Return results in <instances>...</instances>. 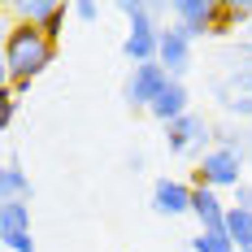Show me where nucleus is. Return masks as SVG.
<instances>
[{"label":"nucleus","instance_id":"nucleus-7","mask_svg":"<svg viewBox=\"0 0 252 252\" xmlns=\"http://www.w3.org/2000/svg\"><path fill=\"white\" fill-rule=\"evenodd\" d=\"M152 209L161 218H183L191 213V187L178 183V178H157L152 183Z\"/></svg>","mask_w":252,"mask_h":252},{"label":"nucleus","instance_id":"nucleus-14","mask_svg":"<svg viewBox=\"0 0 252 252\" xmlns=\"http://www.w3.org/2000/svg\"><path fill=\"white\" fill-rule=\"evenodd\" d=\"M191 252H239V248L230 244L226 230H200V235L191 239Z\"/></svg>","mask_w":252,"mask_h":252},{"label":"nucleus","instance_id":"nucleus-19","mask_svg":"<svg viewBox=\"0 0 252 252\" xmlns=\"http://www.w3.org/2000/svg\"><path fill=\"white\" fill-rule=\"evenodd\" d=\"M248 252H252V248H248Z\"/></svg>","mask_w":252,"mask_h":252},{"label":"nucleus","instance_id":"nucleus-17","mask_svg":"<svg viewBox=\"0 0 252 252\" xmlns=\"http://www.w3.org/2000/svg\"><path fill=\"white\" fill-rule=\"evenodd\" d=\"M4 248L9 252H35V239L31 235H13V239H4Z\"/></svg>","mask_w":252,"mask_h":252},{"label":"nucleus","instance_id":"nucleus-6","mask_svg":"<svg viewBox=\"0 0 252 252\" xmlns=\"http://www.w3.org/2000/svg\"><path fill=\"white\" fill-rule=\"evenodd\" d=\"M157 61L170 70V78H183L191 70V35L178 31V26H161V48H157Z\"/></svg>","mask_w":252,"mask_h":252},{"label":"nucleus","instance_id":"nucleus-8","mask_svg":"<svg viewBox=\"0 0 252 252\" xmlns=\"http://www.w3.org/2000/svg\"><path fill=\"white\" fill-rule=\"evenodd\" d=\"M226 213H230V209L218 200L213 187L191 183V218L200 222V230H222V226H226Z\"/></svg>","mask_w":252,"mask_h":252},{"label":"nucleus","instance_id":"nucleus-5","mask_svg":"<svg viewBox=\"0 0 252 252\" xmlns=\"http://www.w3.org/2000/svg\"><path fill=\"white\" fill-rule=\"evenodd\" d=\"M204 139H213V126L204 122L200 113H187V118L165 126V148L174 152V157H187V152L204 148Z\"/></svg>","mask_w":252,"mask_h":252},{"label":"nucleus","instance_id":"nucleus-1","mask_svg":"<svg viewBox=\"0 0 252 252\" xmlns=\"http://www.w3.org/2000/svg\"><path fill=\"white\" fill-rule=\"evenodd\" d=\"M52 61H57V39H48L35 22H18L4 35V83L13 92H26Z\"/></svg>","mask_w":252,"mask_h":252},{"label":"nucleus","instance_id":"nucleus-18","mask_svg":"<svg viewBox=\"0 0 252 252\" xmlns=\"http://www.w3.org/2000/svg\"><path fill=\"white\" fill-rule=\"evenodd\" d=\"M235 204H239V209H252V178H244V183L235 187Z\"/></svg>","mask_w":252,"mask_h":252},{"label":"nucleus","instance_id":"nucleus-11","mask_svg":"<svg viewBox=\"0 0 252 252\" xmlns=\"http://www.w3.org/2000/svg\"><path fill=\"white\" fill-rule=\"evenodd\" d=\"M31 235V204L26 200H0V239Z\"/></svg>","mask_w":252,"mask_h":252},{"label":"nucleus","instance_id":"nucleus-15","mask_svg":"<svg viewBox=\"0 0 252 252\" xmlns=\"http://www.w3.org/2000/svg\"><path fill=\"white\" fill-rule=\"evenodd\" d=\"M226 4V26L239 31L244 22H252V0H222Z\"/></svg>","mask_w":252,"mask_h":252},{"label":"nucleus","instance_id":"nucleus-4","mask_svg":"<svg viewBox=\"0 0 252 252\" xmlns=\"http://www.w3.org/2000/svg\"><path fill=\"white\" fill-rule=\"evenodd\" d=\"M174 78L161 61H148V65H130V78H126V104L130 109H152V104L165 96Z\"/></svg>","mask_w":252,"mask_h":252},{"label":"nucleus","instance_id":"nucleus-13","mask_svg":"<svg viewBox=\"0 0 252 252\" xmlns=\"http://www.w3.org/2000/svg\"><path fill=\"white\" fill-rule=\"evenodd\" d=\"M230 235V244L239 252H248L252 248V209H239V204H230V213H226V226H222Z\"/></svg>","mask_w":252,"mask_h":252},{"label":"nucleus","instance_id":"nucleus-10","mask_svg":"<svg viewBox=\"0 0 252 252\" xmlns=\"http://www.w3.org/2000/svg\"><path fill=\"white\" fill-rule=\"evenodd\" d=\"M187 100H191V96H187L183 78H174V83L165 87V96H161V100L152 104L148 113H152V118H157L161 126H170V122H178V118H187V113H191V109H187Z\"/></svg>","mask_w":252,"mask_h":252},{"label":"nucleus","instance_id":"nucleus-9","mask_svg":"<svg viewBox=\"0 0 252 252\" xmlns=\"http://www.w3.org/2000/svg\"><path fill=\"white\" fill-rule=\"evenodd\" d=\"M18 13H22V22H35L48 39H57L65 26V4H57V0H22Z\"/></svg>","mask_w":252,"mask_h":252},{"label":"nucleus","instance_id":"nucleus-2","mask_svg":"<svg viewBox=\"0 0 252 252\" xmlns=\"http://www.w3.org/2000/svg\"><path fill=\"white\" fill-rule=\"evenodd\" d=\"M170 13H174V26L187 31L191 39H200V35H230L222 0H174Z\"/></svg>","mask_w":252,"mask_h":252},{"label":"nucleus","instance_id":"nucleus-3","mask_svg":"<svg viewBox=\"0 0 252 252\" xmlns=\"http://www.w3.org/2000/svg\"><path fill=\"white\" fill-rule=\"evenodd\" d=\"M196 183L222 191V187H239L244 183V152L235 148H209L196 165Z\"/></svg>","mask_w":252,"mask_h":252},{"label":"nucleus","instance_id":"nucleus-12","mask_svg":"<svg viewBox=\"0 0 252 252\" xmlns=\"http://www.w3.org/2000/svg\"><path fill=\"white\" fill-rule=\"evenodd\" d=\"M35 196V187H31V178L18 161H4V170H0V200H26L31 204Z\"/></svg>","mask_w":252,"mask_h":252},{"label":"nucleus","instance_id":"nucleus-16","mask_svg":"<svg viewBox=\"0 0 252 252\" xmlns=\"http://www.w3.org/2000/svg\"><path fill=\"white\" fill-rule=\"evenodd\" d=\"M70 13H74L78 22H96V13H100V9H96L92 0H78V4H74V9H70Z\"/></svg>","mask_w":252,"mask_h":252}]
</instances>
